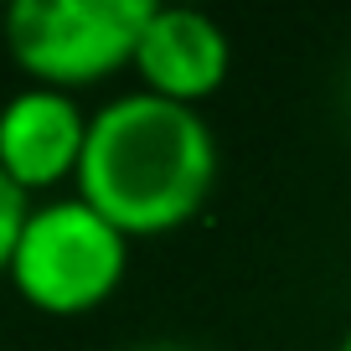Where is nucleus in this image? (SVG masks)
Instances as JSON below:
<instances>
[{
    "mask_svg": "<svg viewBox=\"0 0 351 351\" xmlns=\"http://www.w3.org/2000/svg\"><path fill=\"white\" fill-rule=\"evenodd\" d=\"M217 165V134L202 109H181L134 88L93 109L73 197L109 217L130 243L165 238L202 217Z\"/></svg>",
    "mask_w": 351,
    "mask_h": 351,
    "instance_id": "obj_1",
    "label": "nucleus"
},
{
    "mask_svg": "<svg viewBox=\"0 0 351 351\" xmlns=\"http://www.w3.org/2000/svg\"><path fill=\"white\" fill-rule=\"evenodd\" d=\"M124 274H130V238L67 191L32 207L5 279L32 310L73 320L109 305L124 289Z\"/></svg>",
    "mask_w": 351,
    "mask_h": 351,
    "instance_id": "obj_2",
    "label": "nucleus"
},
{
    "mask_svg": "<svg viewBox=\"0 0 351 351\" xmlns=\"http://www.w3.org/2000/svg\"><path fill=\"white\" fill-rule=\"evenodd\" d=\"M150 0H16L0 16L11 62L32 88L83 93L134 67Z\"/></svg>",
    "mask_w": 351,
    "mask_h": 351,
    "instance_id": "obj_3",
    "label": "nucleus"
},
{
    "mask_svg": "<svg viewBox=\"0 0 351 351\" xmlns=\"http://www.w3.org/2000/svg\"><path fill=\"white\" fill-rule=\"evenodd\" d=\"M130 73L140 77V93H155L181 109H202L207 99L222 93L232 73V42L207 11L150 5Z\"/></svg>",
    "mask_w": 351,
    "mask_h": 351,
    "instance_id": "obj_4",
    "label": "nucleus"
},
{
    "mask_svg": "<svg viewBox=\"0 0 351 351\" xmlns=\"http://www.w3.org/2000/svg\"><path fill=\"white\" fill-rule=\"evenodd\" d=\"M93 114L57 88H16L0 104V171L11 176L26 197L57 191L77 181V165L88 150Z\"/></svg>",
    "mask_w": 351,
    "mask_h": 351,
    "instance_id": "obj_5",
    "label": "nucleus"
},
{
    "mask_svg": "<svg viewBox=\"0 0 351 351\" xmlns=\"http://www.w3.org/2000/svg\"><path fill=\"white\" fill-rule=\"evenodd\" d=\"M32 207H36V202L16 186L5 171H0V279L11 274L16 243H21V228H26V217H32Z\"/></svg>",
    "mask_w": 351,
    "mask_h": 351,
    "instance_id": "obj_6",
    "label": "nucleus"
},
{
    "mask_svg": "<svg viewBox=\"0 0 351 351\" xmlns=\"http://www.w3.org/2000/svg\"><path fill=\"white\" fill-rule=\"evenodd\" d=\"M140 351H191V346H176V341H155V346H140Z\"/></svg>",
    "mask_w": 351,
    "mask_h": 351,
    "instance_id": "obj_7",
    "label": "nucleus"
},
{
    "mask_svg": "<svg viewBox=\"0 0 351 351\" xmlns=\"http://www.w3.org/2000/svg\"><path fill=\"white\" fill-rule=\"evenodd\" d=\"M336 351H351V330H346V336H341V346Z\"/></svg>",
    "mask_w": 351,
    "mask_h": 351,
    "instance_id": "obj_8",
    "label": "nucleus"
},
{
    "mask_svg": "<svg viewBox=\"0 0 351 351\" xmlns=\"http://www.w3.org/2000/svg\"><path fill=\"white\" fill-rule=\"evenodd\" d=\"M346 104H351V77H346Z\"/></svg>",
    "mask_w": 351,
    "mask_h": 351,
    "instance_id": "obj_9",
    "label": "nucleus"
}]
</instances>
